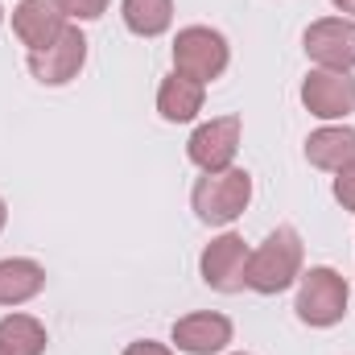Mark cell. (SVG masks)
<instances>
[{"mask_svg":"<svg viewBox=\"0 0 355 355\" xmlns=\"http://www.w3.org/2000/svg\"><path fill=\"white\" fill-rule=\"evenodd\" d=\"M58 4H62L67 17H79V21H95L107 8V0H58Z\"/></svg>","mask_w":355,"mask_h":355,"instance_id":"e0dca14e","label":"cell"},{"mask_svg":"<svg viewBox=\"0 0 355 355\" xmlns=\"http://www.w3.org/2000/svg\"><path fill=\"white\" fill-rule=\"evenodd\" d=\"M306 162L318 170H343L355 162V128H318L306 141Z\"/></svg>","mask_w":355,"mask_h":355,"instance_id":"4fadbf2b","label":"cell"},{"mask_svg":"<svg viewBox=\"0 0 355 355\" xmlns=\"http://www.w3.org/2000/svg\"><path fill=\"white\" fill-rule=\"evenodd\" d=\"M83 62H87V37H83L75 25H67L62 37L50 42L46 50H29V71H33V79L46 83V87L71 83V79L83 71Z\"/></svg>","mask_w":355,"mask_h":355,"instance_id":"5b68a950","label":"cell"},{"mask_svg":"<svg viewBox=\"0 0 355 355\" xmlns=\"http://www.w3.org/2000/svg\"><path fill=\"white\" fill-rule=\"evenodd\" d=\"M124 355H174L166 343H153V339H141V343H128Z\"/></svg>","mask_w":355,"mask_h":355,"instance_id":"d6986e66","label":"cell"},{"mask_svg":"<svg viewBox=\"0 0 355 355\" xmlns=\"http://www.w3.org/2000/svg\"><path fill=\"white\" fill-rule=\"evenodd\" d=\"M67 29V12L58 0H21L12 8V33L29 46V50H46L50 42H58Z\"/></svg>","mask_w":355,"mask_h":355,"instance_id":"30bf717a","label":"cell"},{"mask_svg":"<svg viewBox=\"0 0 355 355\" xmlns=\"http://www.w3.org/2000/svg\"><path fill=\"white\" fill-rule=\"evenodd\" d=\"M42 289H46V268L37 265V261H25V257L0 261V306L33 302Z\"/></svg>","mask_w":355,"mask_h":355,"instance_id":"7c38bea8","label":"cell"},{"mask_svg":"<svg viewBox=\"0 0 355 355\" xmlns=\"http://www.w3.org/2000/svg\"><path fill=\"white\" fill-rule=\"evenodd\" d=\"M0 21H4V8H0Z\"/></svg>","mask_w":355,"mask_h":355,"instance_id":"7402d4cb","label":"cell"},{"mask_svg":"<svg viewBox=\"0 0 355 355\" xmlns=\"http://www.w3.org/2000/svg\"><path fill=\"white\" fill-rule=\"evenodd\" d=\"M297 318L306 327H335L347 314V281L335 268H310L297 285Z\"/></svg>","mask_w":355,"mask_h":355,"instance_id":"277c9868","label":"cell"},{"mask_svg":"<svg viewBox=\"0 0 355 355\" xmlns=\"http://www.w3.org/2000/svg\"><path fill=\"white\" fill-rule=\"evenodd\" d=\"M227 58H232V50H227V37L219 29L190 25L174 37V71L202 83V87L227 71Z\"/></svg>","mask_w":355,"mask_h":355,"instance_id":"3957f363","label":"cell"},{"mask_svg":"<svg viewBox=\"0 0 355 355\" xmlns=\"http://www.w3.org/2000/svg\"><path fill=\"white\" fill-rule=\"evenodd\" d=\"M120 12L137 37H162L174 21V0H124Z\"/></svg>","mask_w":355,"mask_h":355,"instance_id":"2e32d148","label":"cell"},{"mask_svg":"<svg viewBox=\"0 0 355 355\" xmlns=\"http://www.w3.org/2000/svg\"><path fill=\"white\" fill-rule=\"evenodd\" d=\"M0 355H4V352H0Z\"/></svg>","mask_w":355,"mask_h":355,"instance_id":"603a6c76","label":"cell"},{"mask_svg":"<svg viewBox=\"0 0 355 355\" xmlns=\"http://www.w3.org/2000/svg\"><path fill=\"white\" fill-rule=\"evenodd\" d=\"M0 352L4 355H46V327L29 314L0 318Z\"/></svg>","mask_w":355,"mask_h":355,"instance_id":"9a60e30c","label":"cell"},{"mask_svg":"<svg viewBox=\"0 0 355 355\" xmlns=\"http://www.w3.org/2000/svg\"><path fill=\"white\" fill-rule=\"evenodd\" d=\"M248 244L236 236V232H227V236H219V240H211L207 248H202V281L211 285V289H219V293H240L244 285H248Z\"/></svg>","mask_w":355,"mask_h":355,"instance_id":"52a82bcc","label":"cell"},{"mask_svg":"<svg viewBox=\"0 0 355 355\" xmlns=\"http://www.w3.org/2000/svg\"><path fill=\"white\" fill-rule=\"evenodd\" d=\"M4 223H8V207H4V198H0V232H4Z\"/></svg>","mask_w":355,"mask_h":355,"instance_id":"44dd1931","label":"cell"},{"mask_svg":"<svg viewBox=\"0 0 355 355\" xmlns=\"http://www.w3.org/2000/svg\"><path fill=\"white\" fill-rule=\"evenodd\" d=\"M302 277V236L293 227H277L265 244L248 257V289L281 293Z\"/></svg>","mask_w":355,"mask_h":355,"instance_id":"6da1fadb","label":"cell"},{"mask_svg":"<svg viewBox=\"0 0 355 355\" xmlns=\"http://www.w3.org/2000/svg\"><path fill=\"white\" fill-rule=\"evenodd\" d=\"M157 112H162V120H170V124H186V120H194L198 112H202V83H194V79H186V75H170V79H162V87H157Z\"/></svg>","mask_w":355,"mask_h":355,"instance_id":"5bb4252c","label":"cell"},{"mask_svg":"<svg viewBox=\"0 0 355 355\" xmlns=\"http://www.w3.org/2000/svg\"><path fill=\"white\" fill-rule=\"evenodd\" d=\"M335 198L343 202V211H355V162L339 170V178H335Z\"/></svg>","mask_w":355,"mask_h":355,"instance_id":"ac0fdd59","label":"cell"},{"mask_svg":"<svg viewBox=\"0 0 355 355\" xmlns=\"http://www.w3.org/2000/svg\"><path fill=\"white\" fill-rule=\"evenodd\" d=\"M331 4H335L339 12H352V17H355V0H331Z\"/></svg>","mask_w":355,"mask_h":355,"instance_id":"ffe728a7","label":"cell"},{"mask_svg":"<svg viewBox=\"0 0 355 355\" xmlns=\"http://www.w3.org/2000/svg\"><path fill=\"white\" fill-rule=\"evenodd\" d=\"M240 116H219L202 128H194V137L186 141V153L190 162L202 170V174H219V170H232L236 153H240Z\"/></svg>","mask_w":355,"mask_h":355,"instance_id":"8992f818","label":"cell"},{"mask_svg":"<svg viewBox=\"0 0 355 355\" xmlns=\"http://www.w3.org/2000/svg\"><path fill=\"white\" fill-rule=\"evenodd\" d=\"M302 103H306V112L318 116V120H339V116L355 112L352 71H327V67L310 71L306 83H302Z\"/></svg>","mask_w":355,"mask_h":355,"instance_id":"ba28073f","label":"cell"},{"mask_svg":"<svg viewBox=\"0 0 355 355\" xmlns=\"http://www.w3.org/2000/svg\"><path fill=\"white\" fill-rule=\"evenodd\" d=\"M248 198H252V174L248 170H236V166L198 178L194 190H190L194 215L202 223H211V227H223V223L240 219L244 207H248Z\"/></svg>","mask_w":355,"mask_h":355,"instance_id":"7a4b0ae2","label":"cell"},{"mask_svg":"<svg viewBox=\"0 0 355 355\" xmlns=\"http://www.w3.org/2000/svg\"><path fill=\"white\" fill-rule=\"evenodd\" d=\"M174 343L186 355H219L232 343V318L223 314H186L174 322Z\"/></svg>","mask_w":355,"mask_h":355,"instance_id":"8fae6325","label":"cell"},{"mask_svg":"<svg viewBox=\"0 0 355 355\" xmlns=\"http://www.w3.org/2000/svg\"><path fill=\"white\" fill-rule=\"evenodd\" d=\"M306 54L327 71H352L355 67V21L322 17L306 29Z\"/></svg>","mask_w":355,"mask_h":355,"instance_id":"9c48e42d","label":"cell"}]
</instances>
